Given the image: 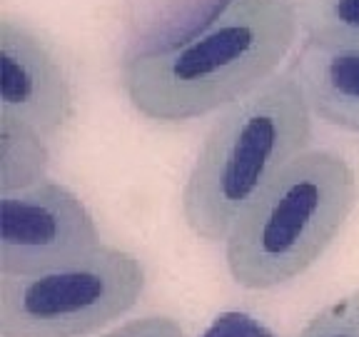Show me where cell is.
<instances>
[{"mask_svg":"<svg viewBox=\"0 0 359 337\" xmlns=\"http://www.w3.org/2000/svg\"><path fill=\"white\" fill-rule=\"evenodd\" d=\"M297 38L294 0H224L192 35L128 58L120 85L147 120L187 123L267 83Z\"/></svg>","mask_w":359,"mask_h":337,"instance_id":"cell-1","label":"cell"},{"mask_svg":"<svg viewBox=\"0 0 359 337\" xmlns=\"http://www.w3.org/2000/svg\"><path fill=\"white\" fill-rule=\"evenodd\" d=\"M314 115L290 67L224 107L182 187V218L205 242H224L240 215L309 150Z\"/></svg>","mask_w":359,"mask_h":337,"instance_id":"cell-2","label":"cell"},{"mask_svg":"<svg viewBox=\"0 0 359 337\" xmlns=\"http://www.w3.org/2000/svg\"><path fill=\"white\" fill-rule=\"evenodd\" d=\"M359 205L354 165L334 150H304L240 215L224 240L232 280L272 290L304 275Z\"/></svg>","mask_w":359,"mask_h":337,"instance_id":"cell-3","label":"cell"},{"mask_svg":"<svg viewBox=\"0 0 359 337\" xmlns=\"http://www.w3.org/2000/svg\"><path fill=\"white\" fill-rule=\"evenodd\" d=\"M140 258L100 245L85 258L30 275H0V337H85L140 303Z\"/></svg>","mask_w":359,"mask_h":337,"instance_id":"cell-4","label":"cell"},{"mask_svg":"<svg viewBox=\"0 0 359 337\" xmlns=\"http://www.w3.org/2000/svg\"><path fill=\"white\" fill-rule=\"evenodd\" d=\"M102 245L85 202L45 178L0 192V275H30L85 258Z\"/></svg>","mask_w":359,"mask_h":337,"instance_id":"cell-5","label":"cell"},{"mask_svg":"<svg viewBox=\"0 0 359 337\" xmlns=\"http://www.w3.org/2000/svg\"><path fill=\"white\" fill-rule=\"evenodd\" d=\"M0 115L53 140L73 118V88L48 40L15 18L0 20Z\"/></svg>","mask_w":359,"mask_h":337,"instance_id":"cell-6","label":"cell"},{"mask_svg":"<svg viewBox=\"0 0 359 337\" xmlns=\"http://www.w3.org/2000/svg\"><path fill=\"white\" fill-rule=\"evenodd\" d=\"M290 70L314 118L359 135V43L304 40Z\"/></svg>","mask_w":359,"mask_h":337,"instance_id":"cell-7","label":"cell"},{"mask_svg":"<svg viewBox=\"0 0 359 337\" xmlns=\"http://www.w3.org/2000/svg\"><path fill=\"white\" fill-rule=\"evenodd\" d=\"M48 138L13 118L0 115V192L30 187L48 178Z\"/></svg>","mask_w":359,"mask_h":337,"instance_id":"cell-8","label":"cell"},{"mask_svg":"<svg viewBox=\"0 0 359 337\" xmlns=\"http://www.w3.org/2000/svg\"><path fill=\"white\" fill-rule=\"evenodd\" d=\"M299 33L317 43H359V0H294Z\"/></svg>","mask_w":359,"mask_h":337,"instance_id":"cell-9","label":"cell"},{"mask_svg":"<svg viewBox=\"0 0 359 337\" xmlns=\"http://www.w3.org/2000/svg\"><path fill=\"white\" fill-rule=\"evenodd\" d=\"M297 337H359V290L325 305Z\"/></svg>","mask_w":359,"mask_h":337,"instance_id":"cell-10","label":"cell"},{"mask_svg":"<svg viewBox=\"0 0 359 337\" xmlns=\"http://www.w3.org/2000/svg\"><path fill=\"white\" fill-rule=\"evenodd\" d=\"M200 337H277L264 322L242 310H224Z\"/></svg>","mask_w":359,"mask_h":337,"instance_id":"cell-11","label":"cell"},{"mask_svg":"<svg viewBox=\"0 0 359 337\" xmlns=\"http://www.w3.org/2000/svg\"><path fill=\"white\" fill-rule=\"evenodd\" d=\"M100 337H185V330L180 327L175 317H168V315H145L137 320L123 322L120 327Z\"/></svg>","mask_w":359,"mask_h":337,"instance_id":"cell-12","label":"cell"}]
</instances>
